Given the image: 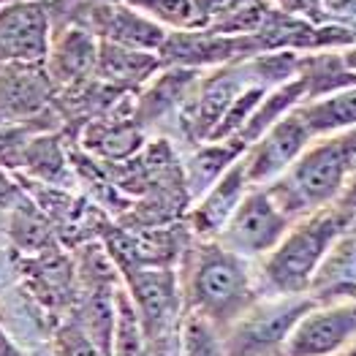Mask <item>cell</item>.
<instances>
[{"label":"cell","mask_w":356,"mask_h":356,"mask_svg":"<svg viewBox=\"0 0 356 356\" xmlns=\"http://www.w3.org/2000/svg\"><path fill=\"white\" fill-rule=\"evenodd\" d=\"M134 11L145 14L155 25L175 33V30H202L193 0H125Z\"/></svg>","instance_id":"7402d4cb"},{"label":"cell","mask_w":356,"mask_h":356,"mask_svg":"<svg viewBox=\"0 0 356 356\" xmlns=\"http://www.w3.org/2000/svg\"><path fill=\"white\" fill-rule=\"evenodd\" d=\"M98 60V38L82 28H63L52 33L44 68L55 90H68L92 79Z\"/></svg>","instance_id":"4fadbf2b"},{"label":"cell","mask_w":356,"mask_h":356,"mask_svg":"<svg viewBox=\"0 0 356 356\" xmlns=\"http://www.w3.org/2000/svg\"><path fill=\"white\" fill-rule=\"evenodd\" d=\"M307 297L313 302L356 299V232H343L329 245L327 256L316 269Z\"/></svg>","instance_id":"2e32d148"},{"label":"cell","mask_w":356,"mask_h":356,"mask_svg":"<svg viewBox=\"0 0 356 356\" xmlns=\"http://www.w3.org/2000/svg\"><path fill=\"white\" fill-rule=\"evenodd\" d=\"M52 44V19L41 0H8L0 8V65L44 63Z\"/></svg>","instance_id":"9c48e42d"},{"label":"cell","mask_w":356,"mask_h":356,"mask_svg":"<svg viewBox=\"0 0 356 356\" xmlns=\"http://www.w3.org/2000/svg\"><path fill=\"white\" fill-rule=\"evenodd\" d=\"M58 90L44 63L0 65V122H30L55 106Z\"/></svg>","instance_id":"30bf717a"},{"label":"cell","mask_w":356,"mask_h":356,"mask_svg":"<svg viewBox=\"0 0 356 356\" xmlns=\"http://www.w3.org/2000/svg\"><path fill=\"white\" fill-rule=\"evenodd\" d=\"M6 3H8V0H0V8H3V6H6Z\"/></svg>","instance_id":"f546056e"},{"label":"cell","mask_w":356,"mask_h":356,"mask_svg":"<svg viewBox=\"0 0 356 356\" xmlns=\"http://www.w3.org/2000/svg\"><path fill=\"white\" fill-rule=\"evenodd\" d=\"M245 145L237 139H220V142H199L193 155L182 163L185 191L191 196V204L207 191L215 179L220 177L237 158H242Z\"/></svg>","instance_id":"ac0fdd59"},{"label":"cell","mask_w":356,"mask_h":356,"mask_svg":"<svg viewBox=\"0 0 356 356\" xmlns=\"http://www.w3.org/2000/svg\"><path fill=\"white\" fill-rule=\"evenodd\" d=\"M179 264L185 310L226 329L259 299L253 261L239 259L215 239H191Z\"/></svg>","instance_id":"6da1fadb"},{"label":"cell","mask_w":356,"mask_h":356,"mask_svg":"<svg viewBox=\"0 0 356 356\" xmlns=\"http://www.w3.org/2000/svg\"><path fill=\"white\" fill-rule=\"evenodd\" d=\"M356 161V128L313 139L297 161L267 185L272 202L291 220L334 204Z\"/></svg>","instance_id":"3957f363"},{"label":"cell","mask_w":356,"mask_h":356,"mask_svg":"<svg viewBox=\"0 0 356 356\" xmlns=\"http://www.w3.org/2000/svg\"><path fill=\"white\" fill-rule=\"evenodd\" d=\"M22 196H25V191H22L19 179L14 177L11 172L0 169V215H3L6 209L14 207V204H17Z\"/></svg>","instance_id":"d4e9b609"},{"label":"cell","mask_w":356,"mask_h":356,"mask_svg":"<svg viewBox=\"0 0 356 356\" xmlns=\"http://www.w3.org/2000/svg\"><path fill=\"white\" fill-rule=\"evenodd\" d=\"M163 68L158 52L128 49L118 44L98 41V60H95V79L118 92H136Z\"/></svg>","instance_id":"9a60e30c"},{"label":"cell","mask_w":356,"mask_h":356,"mask_svg":"<svg viewBox=\"0 0 356 356\" xmlns=\"http://www.w3.org/2000/svg\"><path fill=\"white\" fill-rule=\"evenodd\" d=\"M52 354L55 356H106L98 348V343L88 334V329L79 324V318L71 316V313L55 327Z\"/></svg>","instance_id":"603a6c76"},{"label":"cell","mask_w":356,"mask_h":356,"mask_svg":"<svg viewBox=\"0 0 356 356\" xmlns=\"http://www.w3.org/2000/svg\"><path fill=\"white\" fill-rule=\"evenodd\" d=\"M299 112H302V118L316 139L351 131V128H356V88L337 90V92H329L321 98L302 101Z\"/></svg>","instance_id":"ffe728a7"},{"label":"cell","mask_w":356,"mask_h":356,"mask_svg":"<svg viewBox=\"0 0 356 356\" xmlns=\"http://www.w3.org/2000/svg\"><path fill=\"white\" fill-rule=\"evenodd\" d=\"M334 204L343 209L351 220H356V161L354 166H351V172H348V177H346V185H343L340 196L334 199Z\"/></svg>","instance_id":"484cf974"},{"label":"cell","mask_w":356,"mask_h":356,"mask_svg":"<svg viewBox=\"0 0 356 356\" xmlns=\"http://www.w3.org/2000/svg\"><path fill=\"white\" fill-rule=\"evenodd\" d=\"M199 79H202L199 71L191 68H161L134 101V120L145 131L166 122L169 118L179 120Z\"/></svg>","instance_id":"7c38bea8"},{"label":"cell","mask_w":356,"mask_h":356,"mask_svg":"<svg viewBox=\"0 0 356 356\" xmlns=\"http://www.w3.org/2000/svg\"><path fill=\"white\" fill-rule=\"evenodd\" d=\"M104 3H125V0H104Z\"/></svg>","instance_id":"f1b7e54d"},{"label":"cell","mask_w":356,"mask_h":356,"mask_svg":"<svg viewBox=\"0 0 356 356\" xmlns=\"http://www.w3.org/2000/svg\"><path fill=\"white\" fill-rule=\"evenodd\" d=\"M0 356H30V354L22 351V348L14 343V337H11L6 329H0Z\"/></svg>","instance_id":"4316f807"},{"label":"cell","mask_w":356,"mask_h":356,"mask_svg":"<svg viewBox=\"0 0 356 356\" xmlns=\"http://www.w3.org/2000/svg\"><path fill=\"white\" fill-rule=\"evenodd\" d=\"M351 226L354 220L337 204L321 207L294 220V226L277 242V248L259 261V297H307L310 280L321 259L327 256L329 245Z\"/></svg>","instance_id":"7a4b0ae2"},{"label":"cell","mask_w":356,"mask_h":356,"mask_svg":"<svg viewBox=\"0 0 356 356\" xmlns=\"http://www.w3.org/2000/svg\"><path fill=\"white\" fill-rule=\"evenodd\" d=\"M305 98H307V85H305L302 76H294V79H289V82H283L277 88L267 90V95L261 98V104L256 106V112L242 125V131H239L234 139L242 142L245 147H250L277 120H283L289 112H294Z\"/></svg>","instance_id":"d6986e66"},{"label":"cell","mask_w":356,"mask_h":356,"mask_svg":"<svg viewBox=\"0 0 356 356\" xmlns=\"http://www.w3.org/2000/svg\"><path fill=\"white\" fill-rule=\"evenodd\" d=\"M343 356H356V337L351 340V346H348V348L343 351Z\"/></svg>","instance_id":"83f0119b"},{"label":"cell","mask_w":356,"mask_h":356,"mask_svg":"<svg viewBox=\"0 0 356 356\" xmlns=\"http://www.w3.org/2000/svg\"><path fill=\"white\" fill-rule=\"evenodd\" d=\"M122 286L139 316L147 343L163 346L177 337L179 318L185 313L182 283L177 267H147L122 275Z\"/></svg>","instance_id":"5b68a950"},{"label":"cell","mask_w":356,"mask_h":356,"mask_svg":"<svg viewBox=\"0 0 356 356\" xmlns=\"http://www.w3.org/2000/svg\"><path fill=\"white\" fill-rule=\"evenodd\" d=\"M313 139L316 136L310 134V128L297 106L283 120H277L269 131H264L250 147H245L242 161H245L248 182L253 188H267L269 182H275L297 161Z\"/></svg>","instance_id":"ba28073f"},{"label":"cell","mask_w":356,"mask_h":356,"mask_svg":"<svg viewBox=\"0 0 356 356\" xmlns=\"http://www.w3.org/2000/svg\"><path fill=\"white\" fill-rule=\"evenodd\" d=\"M245 155V152H242ZM253 185L248 182L245 172V161L237 158L220 177L209 185L207 191L188 207L185 212V229L191 232L193 239H215L220 234V229L229 223V218L234 215L239 202L245 199V193Z\"/></svg>","instance_id":"8fae6325"},{"label":"cell","mask_w":356,"mask_h":356,"mask_svg":"<svg viewBox=\"0 0 356 356\" xmlns=\"http://www.w3.org/2000/svg\"><path fill=\"white\" fill-rule=\"evenodd\" d=\"M0 218H3V232L14 256H38L60 245L52 220L41 212V207L28 193L11 209H6Z\"/></svg>","instance_id":"e0dca14e"},{"label":"cell","mask_w":356,"mask_h":356,"mask_svg":"<svg viewBox=\"0 0 356 356\" xmlns=\"http://www.w3.org/2000/svg\"><path fill=\"white\" fill-rule=\"evenodd\" d=\"M356 337V299L313 302L291 327L280 356H343Z\"/></svg>","instance_id":"52a82bcc"},{"label":"cell","mask_w":356,"mask_h":356,"mask_svg":"<svg viewBox=\"0 0 356 356\" xmlns=\"http://www.w3.org/2000/svg\"><path fill=\"white\" fill-rule=\"evenodd\" d=\"M310 297H259L234 324L223 329L226 356H280Z\"/></svg>","instance_id":"277c9868"},{"label":"cell","mask_w":356,"mask_h":356,"mask_svg":"<svg viewBox=\"0 0 356 356\" xmlns=\"http://www.w3.org/2000/svg\"><path fill=\"white\" fill-rule=\"evenodd\" d=\"M41 3H47V0H41Z\"/></svg>","instance_id":"4dcf8cb0"},{"label":"cell","mask_w":356,"mask_h":356,"mask_svg":"<svg viewBox=\"0 0 356 356\" xmlns=\"http://www.w3.org/2000/svg\"><path fill=\"white\" fill-rule=\"evenodd\" d=\"M245 0H193L196 6V14H199V22H202V30L212 28L215 22L226 19L234 8H239Z\"/></svg>","instance_id":"cb8c5ba5"},{"label":"cell","mask_w":356,"mask_h":356,"mask_svg":"<svg viewBox=\"0 0 356 356\" xmlns=\"http://www.w3.org/2000/svg\"><path fill=\"white\" fill-rule=\"evenodd\" d=\"M291 226L294 220L272 202L267 188H250L215 242L239 259L261 261L269 250L277 248Z\"/></svg>","instance_id":"8992f818"},{"label":"cell","mask_w":356,"mask_h":356,"mask_svg":"<svg viewBox=\"0 0 356 356\" xmlns=\"http://www.w3.org/2000/svg\"><path fill=\"white\" fill-rule=\"evenodd\" d=\"M65 142H68L65 131L35 134L25 147L17 177L38 182V185H49V188L74 191L79 182H76V172L71 163V147Z\"/></svg>","instance_id":"5bb4252c"},{"label":"cell","mask_w":356,"mask_h":356,"mask_svg":"<svg viewBox=\"0 0 356 356\" xmlns=\"http://www.w3.org/2000/svg\"><path fill=\"white\" fill-rule=\"evenodd\" d=\"M177 356H226L223 329L185 310L177 327Z\"/></svg>","instance_id":"44dd1931"}]
</instances>
